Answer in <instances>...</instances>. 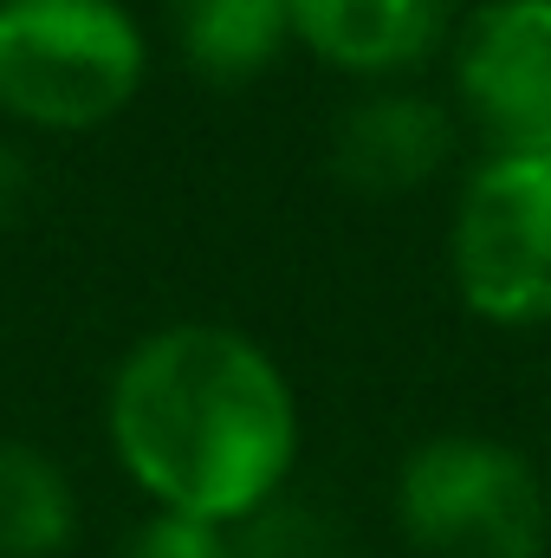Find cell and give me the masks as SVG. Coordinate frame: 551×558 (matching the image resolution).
Returning <instances> with one entry per match:
<instances>
[{
  "label": "cell",
  "instance_id": "8992f818",
  "mask_svg": "<svg viewBox=\"0 0 551 558\" xmlns=\"http://www.w3.org/2000/svg\"><path fill=\"white\" fill-rule=\"evenodd\" d=\"M454 111L421 98V92H396V85H377L364 92L357 105L338 111L331 124V169L351 195H370V202H390V195H415L428 189L448 156H454Z\"/></svg>",
  "mask_w": 551,
  "mask_h": 558
},
{
  "label": "cell",
  "instance_id": "6da1fadb",
  "mask_svg": "<svg viewBox=\"0 0 551 558\" xmlns=\"http://www.w3.org/2000/svg\"><path fill=\"white\" fill-rule=\"evenodd\" d=\"M111 448L156 513L241 526L298 461V397L267 344L234 325H162L111 377Z\"/></svg>",
  "mask_w": 551,
  "mask_h": 558
},
{
  "label": "cell",
  "instance_id": "7c38bea8",
  "mask_svg": "<svg viewBox=\"0 0 551 558\" xmlns=\"http://www.w3.org/2000/svg\"><path fill=\"white\" fill-rule=\"evenodd\" d=\"M20 195H26V162L13 156V143H0V221L20 208Z\"/></svg>",
  "mask_w": 551,
  "mask_h": 558
},
{
  "label": "cell",
  "instance_id": "30bf717a",
  "mask_svg": "<svg viewBox=\"0 0 551 558\" xmlns=\"http://www.w3.org/2000/svg\"><path fill=\"white\" fill-rule=\"evenodd\" d=\"M234 558H338V533L305 507H260L234 526Z\"/></svg>",
  "mask_w": 551,
  "mask_h": 558
},
{
  "label": "cell",
  "instance_id": "9c48e42d",
  "mask_svg": "<svg viewBox=\"0 0 551 558\" xmlns=\"http://www.w3.org/2000/svg\"><path fill=\"white\" fill-rule=\"evenodd\" d=\"M78 526L72 481L52 454L26 441H0V558H52Z\"/></svg>",
  "mask_w": 551,
  "mask_h": 558
},
{
  "label": "cell",
  "instance_id": "52a82bcc",
  "mask_svg": "<svg viewBox=\"0 0 551 558\" xmlns=\"http://www.w3.org/2000/svg\"><path fill=\"white\" fill-rule=\"evenodd\" d=\"M448 33L454 0H292V46L364 85H390L428 65Z\"/></svg>",
  "mask_w": 551,
  "mask_h": 558
},
{
  "label": "cell",
  "instance_id": "8fae6325",
  "mask_svg": "<svg viewBox=\"0 0 551 558\" xmlns=\"http://www.w3.org/2000/svg\"><path fill=\"white\" fill-rule=\"evenodd\" d=\"M124 558H234V526H208V520H182V513H156L131 539Z\"/></svg>",
  "mask_w": 551,
  "mask_h": 558
},
{
  "label": "cell",
  "instance_id": "5b68a950",
  "mask_svg": "<svg viewBox=\"0 0 551 558\" xmlns=\"http://www.w3.org/2000/svg\"><path fill=\"white\" fill-rule=\"evenodd\" d=\"M454 98L493 149H551V0H487L461 20Z\"/></svg>",
  "mask_w": 551,
  "mask_h": 558
},
{
  "label": "cell",
  "instance_id": "3957f363",
  "mask_svg": "<svg viewBox=\"0 0 551 558\" xmlns=\"http://www.w3.org/2000/svg\"><path fill=\"white\" fill-rule=\"evenodd\" d=\"M396 520L421 558H539L551 539L539 468L493 435H428L409 448Z\"/></svg>",
  "mask_w": 551,
  "mask_h": 558
},
{
  "label": "cell",
  "instance_id": "ba28073f",
  "mask_svg": "<svg viewBox=\"0 0 551 558\" xmlns=\"http://www.w3.org/2000/svg\"><path fill=\"white\" fill-rule=\"evenodd\" d=\"M182 59L215 85H247L292 46V0H162Z\"/></svg>",
  "mask_w": 551,
  "mask_h": 558
},
{
  "label": "cell",
  "instance_id": "7a4b0ae2",
  "mask_svg": "<svg viewBox=\"0 0 551 558\" xmlns=\"http://www.w3.org/2000/svg\"><path fill=\"white\" fill-rule=\"evenodd\" d=\"M149 39L124 0H0V118L72 137L124 118Z\"/></svg>",
  "mask_w": 551,
  "mask_h": 558
},
{
  "label": "cell",
  "instance_id": "277c9868",
  "mask_svg": "<svg viewBox=\"0 0 551 558\" xmlns=\"http://www.w3.org/2000/svg\"><path fill=\"white\" fill-rule=\"evenodd\" d=\"M448 274L487 325H551V149H493L461 182Z\"/></svg>",
  "mask_w": 551,
  "mask_h": 558
}]
</instances>
